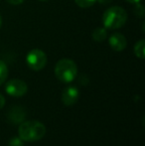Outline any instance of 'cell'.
I'll return each mask as SVG.
<instances>
[{
	"label": "cell",
	"instance_id": "obj_1",
	"mask_svg": "<svg viewBox=\"0 0 145 146\" xmlns=\"http://www.w3.org/2000/svg\"><path fill=\"white\" fill-rule=\"evenodd\" d=\"M19 137L26 142L39 141L46 134V126L38 120H26L21 122L18 128Z\"/></svg>",
	"mask_w": 145,
	"mask_h": 146
},
{
	"label": "cell",
	"instance_id": "obj_2",
	"mask_svg": "<svg viewBox=\"0 0 145 146\" xmlns=\"http://www.w3.org/2000/svg\"><path fill=\"white\" fill-rule=\"evenodd\" d=\"M127 21V13L120 6H112L103 12V24L105 29H119Z\"/></svg>",
	"mask_w": 145,
	"mask_h": 146
},
{
	"label": "cell",
	"instance_id": "obj_3",
	"mask_svg": "<svg viewBox=\"0 0 145 146\" xmlns=\"http://www.w3.org/2000/svg\"><path fill=\"white\" fill-rule=\"evenodd\" d=\"M77 75V67L73 60L62 59L55 66V76L60 82L65 84L72 83Z\"/></svg>",
	"mask_w": 145,
	"mask_h": 146
},
{
	"label": "cell",
	"instance_id": "obj_4",
	"mask_svg": "<svg viewBox=\"0 0 145 146\" xmlns=\"http://www.w3.org/2000/svg\"><path fill=\"white\" fill-rule=\"evenodd\" d=\"M26 64L32 71L39 72L47 65V56L40 49H33L26 56Z\"/></svg>",
	"mask_w": 145,
	"mask_h": 146
},
{
	"label": "cell",
	"instance_id": "obj_5",
	"mask_svg": "<svg viewBox=\"0 0 145 146\" xmlns=\"http://www.w3.org/2000/svg\"><path fill=\"white\" fill-rule=\"evenodd\" d=\"M5 92L9 96H14V98H20L27 94L28 86L22 80L13 79L10 80L5 86Z\"/></svg>",
	"mask_w": 145,
	"mask_h": 146
},
{
	"label": "cell",
	"instance_id": "obj_6",
	"mask_svg": "<svg viewBox=\"0 0 145 146\" xmlns=\"http://www.w3.org/2000/svg\"><path fill=\"white\" fill-rule=\"evenodd\" d=\"M79 98V90H77V88L73 87V86H70V87L66 88L63 90L62 102L65 106H73L77 102Z\"/></svg>",
	"mask_w": 145,
	"mask_h": 146
},
{
	"label": "cell",
	"instance_id": "obj_7",
	"mask_svg": "<svg viewBox=\"0 0 145 146\" xmlns=\"http://www.w3.org/2000/svg\"><path fill=\"white\" fill-rule=\"evenodd\" d=\"M109 43L110 48L113 51H115V52H121L127 46V41H126V38L124 37V35L118 32H115L110 35Z\"/></svg>",
	"mask_w": 145,
	"mask_h": 146
},
{
	"label": "cell",
	"instance_id": "obj_8",
	"mask_svg": "<svg viewBox=\"0 0 145 146\" xmlns=\"http://www.w3.org/2000/svg\"><path fill=\"white\" fill-rule=\"evenodd\" d=\"M25 116H26L25 110L21 106H13L7 113L8 120L11 121L14 124L23 122L24 119H25Z\"/></svg>",
	"mask_w": 145,
	"mask_h": 146
},
{
	"label": "cell",
	"instance_id": "obj_9",
	"mask_svg": "<svg viewBox=\"0 0 145 146\" xmlns=\"http://www.w3.org/2000/svg\"><path fill=\"white\" fill-rule=\"evenodd\" d=\"M91 37H93V39L95 42L101 43V42H103V41H105V39H107V31L105 27L95 28V29L93 31V33H91Z\"/></svg>",
	"mask_w": 145,
	"mask_h": 146
},
{
	"label": "cell",
	"instance_id": "obj_10",
	"mask_svg": "<svg viewBox=\"0 0 145 146\" xmlns=\"http://www.w3.org/2000/svg\"><path fill=\"white\" fill-rule=\"evenodd\" d=\"M134 54L137 58L141 60L145 58V41L143 39L139 40L134 45Z\"/></svg>",
	"mask_w": 145,
	"mask_h": 146
},
{
	"label": "cell",
	"instance_id": "obj_11",
	"mask_svg": "<svg viewBox=\"0 0 145 146\" xmlns=\"http://www.w3.org/2000/svg\"><path fill=\"white\" fill-rule=\"evenodd\" d=\"M8 77V68L7 65L3 61L0 60V86L5 83Z\"/></svg>",
	"mask_w": 145,
	"mask_h": 146
},
{
	"label": "cell",
	"instance_id": "obj_12",
	"mask_svg": "<svg viewBox=\"0 0 145 146\" xmlns=\"http://www.w3.org/2000/svg\"><path fill=\"white\" fill-rule=\"evenodd\" d=\"M99 0H75V4L81 8H89L95 5Z\"/></svg>",
	"mask_w": 145,
	"mask_h": 146
},
{
	"label": "cell",
	"instance_id": "obj_13",
	"mask_svg": "<svg viewBox=\"0 0 145 146\" xmlns=\"http://www.w3.org/2000/svg\"><path fill=\"white\" fill-rule=\"evenodd\" d=\"M9 146H24V141L20 138L19 136L17 137H13L9 140V143H8Z\"/></svg>",
	"mask_w": 145,
	"mask_h": 146
},
{
	"label": "cell",
	"instance_id": "obj_14",
	"mask_svg": "<svg viewBox=\"0 0 145 146\" xmlns=\"http://www.w3.org/2000/svg\"><path fill=\"white\" fill-rule=\"evenodd\" d=\"M134 12H135V14L138 16V17L140 18H143L144 17V14H145V10H144V7L142 4L140 3H137L135 6V8H134Z\"/></svg>",
	"mask_w": 145,
	"mask_h": 146
},
{
	"label": "cell",
	"instance_id": "obj_15",
	"mask_svg": "<svg viewBox=\"0 0 145 146\" xmlns=\"http://www.w3.org/2000/svg\"><path fill=\"white\" fill-rule=\"evenodd\" d=\"M8 3L12 4V5H19V4H22L24 2V0H6Z\"/></svg>",
	"mask_w": 145,
	"mask_h": 146
},
{
	"label": "cell",
	"instance_id": "obj_16",
	"mask_svg": "<svg viewBox=\"0 0 145 146\" xmlns=\"http://www.w3.org/2000/svg\"><path fill=\"white\" fill-rule=\"evenodd\" d=\"M5 106V98L2 94H0V110L4 108Z\"/></svg>",
	"mask_w": 145,
	"mask_h": 146
},
{
	"label": "cell",
	"instance_id": "obj_17",
	"mask_svg": "<svg viewBox=\"0 0 145 146\" xmlns=\"http://www.w3.org/2000/svg\"><path fill=\"white\" fill-rule=\"evenodd\" d=\"M126 1L129 2V3H132V4H137V3H140L141 0H126Z\"/></svg>",
	"mask_w": 145,
	"mask_h": 146
},
{
	"label": "cell",
	"instance_id": "obj_18",
	"mask_svg": "<svg viewBox=\"0 0 145 146\" xmlns=\"http://www.w3.org/2000/svg\"><path fill=\"white\" fill-rule=\"evenodd\" d=\"M1 25H2V17L0 15V28H1Z\"/></svg>",
	"mask_w": 145,
	"mask_h": 146
},
{
	"label": "cell",
	"instance_id": "obj_19",
	"mask_svg": "<svg viewBox=\"0 0 145 146\" xmlns=\"http://www.w3.org/2000/svg\"><path fill=\"white\" fill-rule=\"evenodd\" d=\"M40 1H49V0H40Z\"/></svg>",
	"mask_w": 145,
	"mask_h": 146
}]
</instances>
